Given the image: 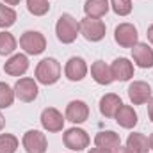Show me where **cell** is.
Here are the masks:
<instances>
[{
	"mask_svg": "<svg viewBox=\"0 0 153 153\" xmlns=\"http://www.w3.org/2000/svg\"><path fill=\"white\" fill-rule=\"evenodd\" d=\"M55 32H57L59 41L70 45V43L75 41L78 32H80V23L71 14H62L59 18V22H57V25H55Z\"/></svg>",
	"mask_w": 153,
	"mask_h": 153,
	"instance_id": "1",
	"label": "cell"
},
{
	"mask_svg": "<svg viewBox=\"0 0 153 153\" xmlns=\"http://www.w3.org/2000/svg\"><path fill=\"white\" fill-rule=\"evenodd\" d=\"M59 76H61V64L52 57L43 59L36 68V78H38V82L45 84V85L55 84L59 80Z\"/></svg>",
	"mask_w": 153,
	"mask_h": 153,
	"instance_id": "2",
	"label": "cell"
},
{
	"mask_svg": "<svg viewBox=\"0 0 153 153\" xmlns=\"http://www.w3.org/2000/svg\"><path fill=\"white\" fill-rule=\"evenodd\" d=\"M20 46L29 53V55H39L46 48V39L38 30H27L20 38Z\"/></svg>",
	"mask_w": 153,
	"mask_h": 153,
	"instance_id": "3",
	"label": "cell"
},
{
	"mask_svg": "<svg viewBox=\"0 0 153 153\" xmlns=\"http://www.w3.org/2000/svg\"><path fill=\"white\" fill-rule=\"evenodd\" d=\"M80 34L87 41H100L105 38V23L98 18H84L80 22Z\"/></svg>",
	"mask_w": 153,
	"mask_h": 153,
	"instance_id": "4",
	"label": "cell"
},
{
	"mask_svg": "<svg viewBox=\"0 0 153 153\" xmlns=\"http://www.w3.org/2000/svg\"><path fill=\"white\" fill-rule=\"evenodd\" d=\"M114 39L123 48H134L137 45V29L132 23H121L116 27Z\"/></svg>",
	"mask_w": 153,
	"mask_h": 153,
	"instance_id": "5",
	"label": "cell"
},
{
	"mask_svg": "<svg viewBox=\"0 0 153 153\" xmlns=\"http://www.w3.org/2000/svg\"><path fill=\"white\" fill-rule=\"evenodd\" d=\"M62 139H64V146L73 150V152H82L89 144V135L82 128H70V130H66Z\"/></svg>",
	"mask_w": 153,
	"mask_h": 153,
	"instance_id": "6",
	"label": "cell"
},
{
	"mask_svg": "<svg viewBox=\"0 0 153 153\" xmlns=\"http://www.w3.org/2000/svg\"><path fill=\"white\" fill-rule=\"evenodd\" d=\"M14 94L18 100L29 103L38 98V84L32 78H20L14 85Z\"/></svg>",
	"mask_w": 153,
	"mask_h": 153,
	"instance_id": "7",
	"label": "cell"
},
{
	"mask_svg": "<svg viewBox=\"0 0 153 153\" xmlns=\"http://www.w3.org/2000/svg\"><path fill=\"white\" fill-rule=\"evenodd\" d=\"M23 148L27 153H45L46 152V137L39 130H29L23 135Z\"/></svg>",
	"mask_w": 153,
	"mask_h": 153,
	"instance_id": "8",
	"label": "cell"
},
{
	"mask_svg": "<svg viewBox=\"0 0 153 153\" xmlns=\"http://www.w3.org/2000/svg\"><path fill=\"white\" fill-rule=\"evenodd\" d=\"M128 98H130V102L134 105H143V103L150 102V98H152V87L146 82L137 80V82L130 84V87H128Z\"/></svg>",
	"mask_w": 153,
	"mask_h": 153,
	"instance_id": "9",
	"label": "cell"
},
{
	"mask_svg": "<svg viewBox=\"0 0 153 153\" xmlns=\"http://www.w3.org/2000/svg\"><path fill=\"white\" fill-rule=\"evenodd\" d=\"M41 125H43V128L48 130V132H61L62 126H64V117H62V114H61L57 109L48 107V109H45L43 114H41Z\"/></svg>",
	"mask_w": 153,
	"mask_h": 153,
	"instance_id": "10",
	"label": "cell"
},
{
	"mask_svg": "<svg viewBox=\"0 0 153 153\" xmlns=\"http://www.w3.org/2000/svg\"><path fill=\"white\" fill-rule=\"evenodd\" d=\"M94 144H96V148H102V150H107V152L114 153L119 146H121V139H119V135L112 132V130H107V132H100V134H96V137H94Z\"/></svg>",
	"mask_w": 153,
	"mask_h": 153,
	"instance_id": "11",
	"label": "cell"
},
{
	"mask_svg": "<svg viewBox=\"0 0 153 153\" xmlns=\"http://www.w3.org/2000/svg\"><path fill=\"white\" fill-rule=\"evenodd\" d=\"M89 117V107L85 105V102L73 100L68 103L66 107V119L71 123H84Z\"/></svg>",
	"mask_w": 153,
	"mask_h": 153,
	"instance_id": "12",
	"label": "cell"
},
{
	"mask_svg": "<svg viewBox=\"0 0 153 153\" xmlns=\"http://www.w3.org/2000/svg\"><path fill=\"white\" fill-rule=\"evenodd\" d=\"M66 76L71 80V82H80L84 76L87 75V64L82 57H71L68 62H66Z\"/></svg>",
	"mask_w": 153,
	"mask_h": 153,
	"instance_id": "13",
	"label": "cell"
},
{
	"mask_svg": "<svg viewBox=\"0 0 153 153\" xmlns=\"http://www.w3.org/2000/svg\"><path fill=\"white\" fill-rule=\"evenodd\" d=\"M132 55L139 68H152L153 66V48H150L146 43H137L132 48Z\"/></svg>",
	"mask_w": 153,
	"mask_h": 153,
	"instance_id": "14",
	"label": "cell"
},
{
	"mask_svg": "<svg viewBox=\"0 0 153 153\" xmlns=\"http://www.w3.org/2000/svg\"><path fill=\"white\" fill-rule=\"evenodd\" d=\"M27 70H29V59H27L23 53L13 55V57L5 62V66H4V71H5L7 75H13V76L23 75Z\"/></svg>",
	"mask_w": 153,
	"mask_h": 153,
	"instance_id": "15",
	"label": "cell"
},
{
	"mask_svg": "<svg viewBox=\"0 0 153 153\" xmlns=\"http://www.w3.org/2000/svg\"><path fill=\"white\" fill-rule=\"evenodd\" d=\"M111 70H112L114 80H119V82H126V80H130L134 76V66L125 57L116 59L114 62H112V66H111Z\"/></svg>",
	"mask_w": 153,
	"mask_h": 153,
	"instance_id": "16",
	"label": "cell"
},
{
	"mask_svg": "<svg viewBox=\"0 0 153 153\" xmlns=\"http://www.w3.org/2000/svg\"><path fill=\"white\" fill-rule=\"evenodd\" d=\"M91 75H93V78H94L98 84H102V85H109L111 82H114L111 66H107L103 61H96V62L91 66Z\"/></svg>",
	"mask_w": 153,
	"mask_h": 153,
	"instance_id": "17",
	"label": "cell"
},
{
	"mask_svg": "<svg viewBox=\"0 0 153 153\" xmlns=\"http://www.w3.org/2000/svg\"><path fill=\"white\" fill-rule=\"evenodd\" d=\"M121 105H123L121 98L117 94H114V93H109V94H105L100 100V112L105 116V117H114L116 112H117V109Z\"/></svg>",
	"mask_w": 153,
	"mask_h": 153,
	"instance_id": "18",
	"label": "cell"
},
{
	"mask_svg": "<svg viewBox=\"0 0 153 153\" xmlns=\"http://www.w3.org/2000/svg\"><path fill=\"white\" fill-rule=\"evenodd\" d=\"M114 117L117 121V125L123 126V128H134L137 125V114L130 105H121Z\"/></svg>",
	"mask_w": 153,
	"mask_h": 153,
	"instance_id": "19",
	"label": "cell"
},
{
	"mask_svg": "<svg viewBox=\"0 0 153 153\" xmlns=\"http://www.w3.org/2000/svg\"><path fill=\"white\" fill-rule=\"evenodd\" d=\"M84 11H85L87 18H98L100 20L109 11V0H85Z\"/></svg>",
	"mask_w": 153,
	"mask_h": 153,
	"instance_id": "20",
	"label": "cell"
},
{
	"mask_svg": "<svg viewBox=\"0 0 153 153\" xmlns=\"http://www.w3.org/2000/svg\"><path fill=\"white\" fill-rule=\"evenodd\" d=\"M126 146L134 153H148L150 152V141L143 134H130L126 139Z\"/></svg>",
	"mask_w": 153,
	"mask_h": 153,
	"instance_id": "21",
	"label": "cell"
},
{
	"mask_svg": "<svg viewBox=\"0 0 153 153\" xmlns=\"http://www.w3.org/2000/svg\"><path fill=\"white\" fill-rule=\"evenodd\" d=\"M16 48V39L9 32H0V55H9Z\"/></svg>",
	"mask_w": 153,
	"mask_h": 153,
	"instance_id": "22",
	"label": "cell"
},
{
	"mask_svg": "<svg viewBox=\"0 0 153 153\" xmlns=\"http://www.w3.org/2000/svg\"><path fill=\"white\" fill-rule=\"evenodd\" d=\"M14 22H16V13H14V9L9 7V5H4V4L0 2V27L7 29V27H11Z\"/></svg>",
	"mask_w": 153,
	"mask_h": 153,
	"instance_id": "23",
	"label": "cell"
},
{
	"mask_svg": "<svg viewBox=\"0 0 153 153\" xmlns=\"http://www.w3.org/2000/svg\"><path fill=\"white\" fill-rule=\"evenodd\" d=\"M14 89H11L5 82H0V109H7L14 102Z\"/></svg>",
	"mask_w": 153,
	"mask_h": 153,
	"instance_id": "24",
	"label": "cell"
},
{
	"mask_svg": "<svg viewBox=\"0 0 153 153\" xmlns=\"http://www.w3.org/2000/svg\"><path fill=\"white\" fill-rule=\"evenodd\" d=\"M18 150V139L11 134L0 135V153H16Z\"/></svg>",
	"mask_w": 153,
	"mask_h": 153,
	"instance_id": "25",
	"label": "cell"
},
{
	"mask_svg": "<svg viewBox=\"0 0 153 153\" xmlns=\"http://www.w3.org/2000/svg\"><path fill=\"white\" fill-rule=\"evenodd\" d=\"M27 9L34 16H43L48 13L50 5H48V0H27Z\"/></svg>",
	"mask_w": 153,
	"mask_h": 153,
	"instance_id": "26",
	"label": "cell"
},
{
	"mask_svg": "<svg viewBox=\"0 0 153 153\" xmlns=\"http://www.w3.org/2000/svg\"><path fill=\"white\" fill-rule=\"evenodd\" d=\"M111 5H112L114 13L119 16H126L132 13V2L130 0H111Z\"/></svg>",
	"mask_w": 153,
	"mask_h": 153,
	"instance_id": "27",
	"label": "cell"
},
{
	"mask_svg": "<svg viewBox=\"0 0 153 153\" xmlns=\"http://www.w3.org/2000/svg\"><path fill=\"white\" fill-rule=\"evenodd\" d=\"M148 116L153 121V98H150V102H148Z\"/></svg>",
	"mask_w": 153,
	"mask_h": 153,
	"instance_id": "28",
	"label": "cell"
},
{
	"mask_svg": "<svg viewBox=\"0 0 153 153\" xmlns=\"http://www.w3.org/2000/svg\"><path fill=\"white\" fill-rule=\"evenodd\" d=\"M114 153H134V152H130V148H128V146H125V148H121V146H119Z\"/></svg>",
	"mask_w": 153,
	"mask_h": 153,
	"instance_id": "29",
	"label": "cell"
},
{
	"mask_svg": "<svg viewBox=\"0 0 153 153\" xmlns=\"http://www.w3.org/2000/svg\"><path fill=\"white\" fill-rule=\"evenodd\" d=\"M148 39L152 41V45H153V25H150V27H148Z\"/></svg>",
	"mask_w": 153,
	"mask_h": 153,
	"instance_id": "30",
	"label": "cell"
},
{
	"mask_svg": "<svg viewBox=\"0 0 153 153\" xmlns=\"http://www.w3.org/2000/svg\"><path fill=\"white\" fill-rule=\"evenodd\" d=\"M89 153H111V152H107V150H102V148H93Z\"/></svg>",
	"mask_w": 153,
	"mask_h": 153,
	"instance_id": "31",
	"label": "cell"
},
{
	"mask_svg": "<svg viewBox=\"0 0 153 153\" xmlns=\"http://www.w3.org/2000/svg\"><path fill=\"white\" fill-rule=\"evenodd\" d=\"M4 2H5L7 5H18V4H20V0H4Z\"/></svg>",
	"mask_w": 153,
	"mask_h": 153,
	"instance_id": "32",
	"label": "cell"
},
{
	"mask_svg": "<svg viewBox=\"0 0 153 153\" xmlns=\"http://www.w3.org/2000/svg\"><path fill=\"white\" fill-rule=\"evenodd\" d=\"M4 125H5V119H4V116H2V112H0V130L4 128Z\"/></svg>",
	"mask_w": 153,
	"mask_h": 153,
	"instance_id": "33",
	"label": "cell"
},
{
	"mask_svg": "<svg viewBox=\"0 0 153 153\" xmlns=\"http://www.w3.org/2000/svg\"><path fill=\"white\" fill-rule=\"evenodd\" d=\"M148 141H150V150H153V134L150 135V139H148Z\"/></svg>",
	"mask_w": 153,
	"mask_h": 153,
	"instance_id": "34",
	"label": "cell"
}]
</instances>
